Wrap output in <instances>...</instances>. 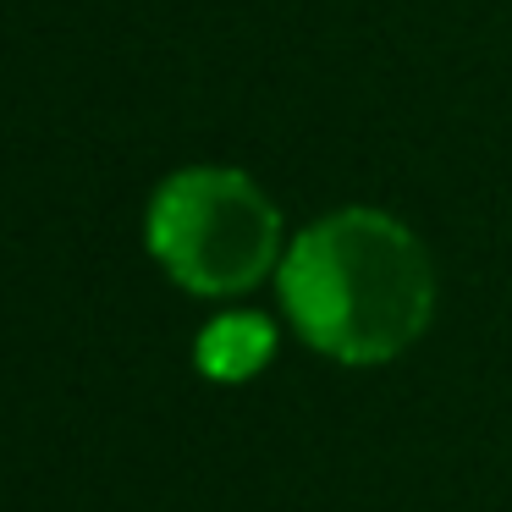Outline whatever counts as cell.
Here are the masks:
<instances>
[{"label":"cell","instance_id":"cell-3","mask_svg":"<svg viewBox=\"0 0 512 512\" xmlns=\"http://www.w3.org/2000/svg\"><path fill=\"white\" fill-rule=\"evenodd\" d=\"M270 353H276V325L259 320V314H221V320L204 325L199 347H193V358L210 380H248L270 364Z\"/></svg>","mask_w":512,"mask_h":512},{"label":"cell","instance_id":"cell-2","mask_svg":"<svg viewBox=\"0 0 512 512\" xmlns=\"http://www.w3.org/2000/svg\"><path fill=\"white\" fill-rule=\"evenodd\" d=\"M149 248L177 287L199 298L248 292L281 254V215L243 171L188 166L149 199Z\"/></svg>","mask_w":512,"mask_h":512},{"label":"cell","instance_id":"cell-1","mask_svg":"<svg viewBox=\"0 0 512 512\" xmlns=\"http://www.w3.org/2000/svg\"><path fill=\"white\" fill-rule=\"evenodd\" d=\"M281 309L314 353L342 364H386L430 325V254L386 210H336L303 226L287 248Z\"/></svg>","mask_w":512,"mask_h":512}]
</instances>
